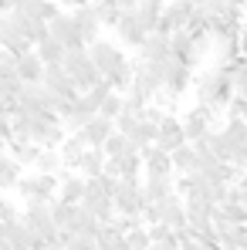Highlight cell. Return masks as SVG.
<instances>
[{
	"mask_svg": "<svg viewBox=\"0 0 247 250\" xmlns=\"http://www.w3.org/2000/svg\"><path fill=\"white\" fill-rule=\"evenodd\" d=\"M237 189H241V196H244V203H247V172L241 176V183H237Z\"/></svg>",
	"mask_w": 247,
	"mask_h": 250,
	"instance_id": "cell-37",
	"label": "cell"
},
{
	"mask_svg": "<svg viewBox=\"0 0 247 250\" xmlns=\"http://www.w3.org/2000/svg\"><path fill=\"white\" fill-rule=\"evenodd\" d=\"M3 146H7V156H14L21 166H38V159L44 152L41 146H34L31 139H17V135H7Z\"/></svg>",
	"mask_w": 247,
	"mask_h": 250,
	"instance_id": "cell-13",
	"label": "cell"
},
{
	"mask_svg": "<svg viewBox=\"0 0 247 250\" xmlns=\"http://www.w3.org/2000/svg\"><path fill=\"white\" fill-rule=\"evenodd\" d=\"M44 71H47V64L38 58V51H31V54H24V58H21L17 75L24 78V84H44Z\"/></svg>",
	"mask_w": 247,
	"mask_h": 250,
	"instance_id": "cell-18",
	"label": "cell"
},
{
	"mask_svg": "<svg viewBox=\"0 0 247 250\" xmlns=\"http://www.w3.org/2000/svg\"><path fill=\"white\" fill-rule=\"evenodd\" d=\"M85 189H88V183H85V176H75L71 169H61V193H58V200H65V203H85Z\"/></svg>",
	"mask_w": 247,
	"mask_h": 250,
	"instance_id": "cell-15",
	"label": "cell"
},
{
	"mask_svg": "<svg viewBox=\"0 0 247 250\" xmlns=\"http://www.w3.org/2000/svg\"><path fill=\"white\" fill-rule=\"evenodd\" d=\"M51 38L65 44V51H82V47H88L82 31H78V24H75V14H65V10L51 21Z\"/></svg>",
	"mask_w": 247,
	"mask_h": 250,
	"instance_id": "cell-6",
	"label": "cell"
},
{
	"mask_svg": "<svg viewBox=\"0 0 247 250\" xmlns=\"http://www.w3.org/2000/svg\"><path fill=\"white\" fill-rule=\"evenodd\" d=\"M34 169H38V172H44V176H58V172L65 169V159H61V152H58V149H44Z\"/></svg>",
	"mask_w": 247,
	"mask_h": 250,
	"instance_id": "cell-27",
	"label": "cell"
},
{
	"mask_svg": "<svg viewBox=\"0 0 247 250\" xmlns=\"http://www.w3.org/2000/svg\"><path fill=\"white\" fill-rule=\"evenodd\" d=\"M58 152H61V159H65V169H78L82 156L88 152V142H85L82 132H78V135H68V142H65Z\"/></svg>",
	"mask_w": 247,
	"mask_h": 250,
	"instance_id": "cell-20",
	"label": "cell"
},
{
	"mask_svg": "<svg viewBox=\"0 0 247 250\" xmlns=\"http://www.w3.org/2000/svg\"><path fill=\"white\" fill-rule=\"evenodd\" d=\"M102 227H105V223H98V220H95V216H91V213L82 207L78 220H75V227H71V233H75V237H85V240H98Z\"/></svg>",
	"mask_w": 247,
	"mask_h": 250,
	"instance_id": "cell-23",
	"label": "cell"
},
{
	"mask_svg": "<svg viewBox=\"0 0 247 250\" xmlns=\"http://www.w3.org/2000/svg\"><path fill=\"white\" fill-rule=\"evenodd\" d=\"M65 54H68V51H65V44L54 41V38H47L44 44H38V58H41L47 68H51V64H65Z\"/></svg>",
	"mask_w": 247,
	"mask_h": 250,
	"instance_id": "cell-26",
	"label": "cell"
},
{
	"mask_svg": "<svg viewBox=\"0 0 247 250\" xmlns=\"http://www.w3.org/2000/svg\"><path fill=\"white\" fill-rule=\"evenodd\" d=\"M132 152H139V149L132 146V139L122 135V132H115V135L105 142V156H109V159H125V156H132Z\"/></svg>",
	"mask_w": 247,
	"mask_h": 250,
	"instance_id": "cell-25",
	"label": "cell"
},
{
	"mask_svg": "<svg viewBox=\"0 0 247 250\" xmlns=\"http://www.w3.org/2000/svg\"><path fill=\"white\" fill-rule=\"evenodd\" d=\"M115 132H119V128H115L112 119H102V115H98V119L88 125L82 135H85V142H88V149H105V142H109Z\"/></svg>",
	"mask_w": 247,
	"mask_h": 250,
	"instance_id": "cell-16",
	"label": "cell"
},
{
	"mask_svg": "<svg viewBox=\"0 0 247 250\" xmlns=\"http://www.w3.org/2000/svg\"><path fill=\"white\" fill-rule=\"evenodd\" d=\"M95 10H98V17H102V24H105V27H119L122 10H119L112 0H98V3H95Z\"/></svg>",
	"mask_w": 247,
	"mask_h": 250,
	"instance_id": "cell-29",
	"label": "cell"
},
{
	"mask_svg": "<svg viewBox=\"0 0 247 250\" xmlns=\"http://www.w3.org/2000/svg\"><path fill=\"white\" fill-rule=\"evenodd\" d=\"M213 227H217L220 244H224V240H230V237H234V230H237V223H230V216H227L224 209H217V213H213Z\"/></svg>",
	"mask_w": 247,
	"mask_h": 250,
	"instance_id": "cell-32",
	"label": "cell"
},
{
	"mask_svg": "<svg viewBox=\"0 0 247 250\" xmlns=\"http://www.w3.org/2000/svg\"><path fill=\"white\" fill-rule=\"evenodd\" d=\"M58 3H61V7H71V10H78V7L88 3V0H58Z\"/></svg>",
	"mask_w": 247,
	"mask_h": 250,
	"instance_id": "cell-35",
	"label": "cell"
},
{
	"mask_svg": "<svg viewBox=\"0 0 247 250\" xmlns=\"http://www.w3.org/2000/svg\"><path fill=\"white\" fill-rule=\"evenodd\" d=\"M163 223L169 227V230H176V233L190 227V209H186V200H183L180 193H173V196L163 203Z\"/></svg>",
	"mask_w": 247,
	"mask_h": 250,
	"instance_id": "cell-14",
	"label": "cell"
},
{
	"mask_svg": "<svg viewBox=\"0 0 247 250\" xmlns=\"http://www.w3.org/2000/svg\"><path fill=\"white\" fill-rule=\"evenodd\" d=\"M227 115H230V119H241V122H247V98H241V95H237V98L230 102Z\"/></svg>",
	"mask_w": 247,
	"mask_h": 250,
	"instance_id": "cell-34",
	"label": "cell"
},
{
	"mask_svg": "<svg viewBox=\"0 0 247 250\" xmlns=\"http://www.w3.org/2000/svg\"><path fill=\"white\" fill-rule=\"evenodd\" d=\"M142 163H146V179H173V156L163 152L159 146L142 149Z\"/></svg>",
	"mask_w": 247,
	"mask_h": 250,
	"instance_id": "cell-9",
	"label": "cell"
},
{
	"mask_svg": "<svg viewBox=\"0 0 247 250\" xmlns=\"http://www.w3.org/2000/svg\"><path fill=\"white\" fill-rule=\"evenodd\" d=\"M115 34H119V41L125 44V47H142V44L149 41V27H146V21L139 17V10H125L122 21H119V27H115Z\"/></svg>",
	"mask_w": 247,
	"mask_h": 250,
	"instance_id": "cell-5",
	"label": "cell"
},
{
	"mask_svg": "<svg viewBox=\"0 0 247 250\" xmlns=\"http://www.w3.org/2000/svg\"><path fill=\"white\" fill-rule=\"evenodd\" d=\"M105 166H109V156H105V149H88V152L82 156V163H78V176H85V179L105 176Z\"/></svg>",
	"mask_w": 247,
	"mask_h": 250,
	"instance_id": "cell-19",
	"label": "cell"
},
{
	"mask_svg": "<svg viewBox=\"0 0 247 250\" xmlns=\"http://www.w3.org/2000/svg\"><path fill=\"white\" fill-rule=\"evenodd\" d=\"M122 112H125V95H119V91H115V95L102 105V119H112V122H115Z\"/></svg>",
	"mask_w": 247,
	"mask_h": 250,
	"instance_id": "cell-33",
	"label": "cell"
},
{
	"mask_svg": "<svg viewBox=\"0 0 247 250\" xmlns=\"http://www.w3.org/2000/svg\"><path fill=\"white\" fill-rule=\"evenodd\" d=\"M210 122H213V108H206V105H197V108H190L186 115H183V128H186V139L190 142H200V139H206L213 128H210Z\"/></svg>",
	"mask_w": 247,
	"mask_h": 250,
	"instance_id": "cell-10",
	"label": "cell"
},
{
	"mask_svg": "<svg viewBox=\"0 0 247 250\" xmlns=\"http://www.w3.org/2000/svg\"><path fill=\"white\" fill-rule=\"evenodd\" d=\"M142 193H146V207H159L176 193V186L173 179H142Z\"/></svg>",
	"mask_w": 247,
	"mask_h": 250,
	"instance_id": "cell-17",
	"label": "cell"
},
{
	"mask_svg": "<svg viewBox=\"0 0 247 250\" xmlns=\"http://www.w3.org/2000/svg\"><path fill=\"white\" fill-rule=\"evenodd\" d=\"M119 163V172L122 179H139V172H146V163H142V152H132L125 159H115Z\"/></svg>",
	"mask_w": 247,
	"mask_h": 250,
	"instance_id": "cell-28",
	"label": "cell"
},
{
	"mask_svg": "<svg viewBox=\"0 0 247 250\" xmlns=\"http://www.w3.org/2000/svg\"><path fill=\"white\" fill-rule=\"evenodd\" d=\"M156 71H159V78H163V91L169 98H180L186 88H190V78H193V68L190 64H183L180 58H166L159 64H153Z\"/></svg>",
	"mask_w": 247,
	"mask_h": 250,
	"instance_id": "cell-3",
	"label": "cell"
},
{
	"mask_svg": "<svg viewBox=\"0 0 247 250\" xmlns=\"http://www.w3.org/2000/svg\"><path fill=\"white\" fill-rule=\"evenodd\" d=\"M65 71L75 78V84H78V91H82V95H88L95 84L105 82V75H102V71H98V64L91 61L88 47H82V51H68V54H65Z\"/></svg>",
	"mask_w": 247,
	"mask_h": 250,
	"instance_id": "cell-1",
	"label": "cell"
},
{
	"mask_svg": "<svg viewBox=\"0 0 247 250\" xmlns=\"http://www.w3.org/2000/svg\"><path fill=\"white\" fill-rule=\"evenodd\" d=\"M173 169H176L180 176H193V172H200V152H197L193 146L176 149V152H173Z\"/></svg>",
	"mask_w": 247,
	"mask_h": 250,
	"instance_id": "cell-21",
	"label": "cell"
},
{
	"mask_svg": "<svg viewBox=\"0 0 247 250\" xmlns=\"http://www.w3.org/2000/svg\"><path fill=\"white\" fill-rule=\"evenodd\" d=\"M115 209H119V216L142 220V213H146V193H142V179H119Z\"/></svg>",
	"mask_w": 247,
	"mask_h": 250,
	"instance_id": "cell-4",
	"label": "cell"
},
{
	"mask_svg": "<svg viewBox=\"0 0 247 250\" xmlns=\"http://www.w3.org/2000/svg\"><path fill=\"white\" fill-rule=\"evenodd\" d=\"M125 244L132 250H153V237H149V227H135L129 237H125Z\"/></svg>",
	"mask_w": 247,
	"mask_h": 250,
	"instance_id": "cell-31",
	"label": "cell"
},
{
	"mask_svg": "<svg viewBox=\"0 0 247 250\" xmlns=\"http://www.w3.org/2000/svg\"><path fill=\"white\" fill-rule=\"evenodd\" d=\"M21 179H24V176H21V163H17L14 156H3V159H0V186H3V189H17Z\"/></svg>",
	"mask_w": 247,
	"mask_h": 250,
	"instance_id": "cell-24",
	"label": "cell"
},
{
	"mask_svg": "<svg viewBox=\"0 0 247 250\" xmlns=\"http://www.w3.org/2000/svg\"><path fill=\"white\" fill-rule=\"evenodd\" d=\"M125 244V233L122 230H115L112 223H105L102 227V233H98V247L102 250H112V247H122Z\"/></svg>",
	"mask_w": 247,
	"mask_h": 250,
	"instance_id": "cell-30",
	"label": "cell"
},
{
	"mask_svg": "<svg viewBox=\"0 0 247 250\" xmlns=\"http://www.w3.org/2000/svg\"><path fill=\"white\" fill-rule=\"evenodd\" d=\"M51 209H54V227H58V230H71L75 220H78V213H82L78 203H65V200H54Z\"/></svg>",
	"mask_w": 247,
	"mask_h": 250,
	"instance_id": "cell-22",
	"label": "cell"
},
{
	"mask_svg": "<svg viewBox=\"0 0 247 250\" xmlns=\"http://www.w3.org/2000/svg\"><path fill=\"white\" fill-rule=\"evenodd\" d=\"M0 44H3V51L21 54V58L34 51V44L27 41V34L21 31V24L14 21V14H3V21H0Z\"/></svg>",
	"mask_w": 247,
	"mask_h": 250,
	"instance_id": "cell-7",
	"label": "cell"
},
{
	"mask_svg": "<svg viewBox=\"0 0 247 250\" xmlns=\"http://www.w3.org/2000/svg\"><path fill=\"white\" fill-rule=\"evenodd\" d=\"M75 14V24H78V31H82L85 44L91 47L95 41H102V17H98V10H95V3H85V7H78V10H71Z\"/></svg>",
	"mask_w": 247,
	"mask_h": 250,
	"instance_id": "cell-11",
	"label": "cell"
},
{
	"mask_svg": "<svg viewBox=\"0 0 247 250\" xmlns=\"http://www.w3.org/2000/svg\"><path fill=\"white\" fill-rule=\"evenodd\" d=\"M166 58H173V44H169V34H149V41L139 47V61L142 64H159Z\"/></svg>",
	"mask_w": 247,
	"mask_h": 250,
	"instance_id": "cell-12",
	"label": "cell"
},
{
	"mask_svg": "<svg viewBox=\"0 0 247 250\" xmlns=\"http://www.w3.org/2000/svg\"><path fill=\"white\" fill-rule=\"evenodd\" d=\"M241 58H247V24H244V31H241Z\"/></svg>",
	"mask_w": 247,
	"mask_h": 250,
	"instance_id": "cell-36",
	"label": "cell"
},
{
	"mask_svg": "<svg viewBox=\"0 0 247 250\" xmlns=\"http://www.w3.org/2000/svg\"><path fill=\"white\" fill-rule=\"evenodd\" d=\"M163 152H176V149H183V146H190V139H186V128H183V119H176V115H166L163 125H159V142H156Z\"/></svg>",
	"mask_w": 247,
	"mask_h": 250,
	"instance_id": "cell-8",
	"label": "cell"
},
{
	"mask_svg": "<svg viewBox=\"0 0 247 250\" xmlns=\"http://www.w3.org/2000/svg\"><path fill=\"white\" fill-rule=\"evenodd\" d=\"M17 193L24 200V207H34V203H54V193H61V179L58 176H24L17 183Z\"/></svg>",
	"mask_w": 247,
	"mask_h": 250,
	"instance_id": "cell-2",
	"label": "cell"
}]
</instances>
